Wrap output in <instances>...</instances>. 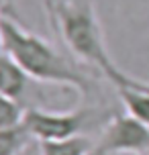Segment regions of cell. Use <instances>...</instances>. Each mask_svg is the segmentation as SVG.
I'll return each instance as SVG.
<instances>
[{
    "instance_id": "obj_5",
    "label": "cell",
    "mask_w": 149,
    "mask_h": 155,
    "mask_svg": "<svg viewBox=\"0 0 149 155\" xmlns=\"http://www.w3.org/2000/svg\"><path fill=\"white\" fill-rule=\"evenodd\" d=\"M51 88L49 84H41L33 80L27 71L12 61L8 55H0V94L16 100L27 108H43V90Z\"/></svg>"
},
{
    "instance_id": "obj_4",
    "label": "cell",
    "mask_w": 149,
    "mask_h": 155,
    "mask_svg": "<svg viewBox=\"0 0 149 155\" xmlns=\"http://www.w3.org/2000/svg\"><path fill=\"white\" fill-rule=\"evenodd\" d=\"M98 143L110 155L114 153H147L149 127L121 108L110 116L98 135Z\"/></svg>"
},
{
    "instance_id": "obj_6",
    "label": "cell",
    "mask_w": 149,
    "mask_h": 155,
    "mask_svg": "<svg viewBox=\"0 0 149 155\" xmlns=\"http://www.w3.org/2000/svg\"><path fill=\"white\" fill-rule=\"evenodd\" d=\"M112 88H114V94L118 98V106L125 110L127 114H131L133 118L141 120L143 124L149 127V92L147 90L133 84L129 80L127 71H123V76L117 80V84Z\"/></svg>"
},
{
    "instance_id": "obj_2",
    "label": "cell",
    "mask_w": 149,
    "mask_h": 155,
    "mask_svg": "<svg viewBox=\"0 0 149 155\" xmlns=\"http://www.w3.org/2000/svg\"><path fill=\"white\" fill-rule=\"evenodd\" d=\"M57 43L78 61L94 68L114 86L123 76L110 57L94 0H41Z\"/></svg>"
},
{
    "instance_id": "obj_15",
    "label": "cell",
    "mask_w": 149,
    "mask_h": 155,
    "mask_svg": "<svg viewBox=\"0 0 149 155\" xmlns=\"http://www.w3.org/2000/svg\"><path fill=\"white\" fill-rule=\"evenodd\" d=\"M114 155H143V153H114Z\"/></svg>"
},
{
    "instance_id": "obj_13",
    "label": "cell",
    "mask_w": 149,
    "mask_h": 155,
    "mask_svg": "<svg viewBox=\"0 0 149 155\" xmlns=\"http://www.w3.org/2000/svg\"><path fill=\"white\" fill-rule=\"evenodd\" d=\"M88 155H110V153H108V151H106V149H104V147H102L100 143H96V147L92 149V151H90V153H88Z\"/></svg>"
},
{
    "instance_id": "obj_3",
    "label": "cell",
    "mask_w": 149,
    "mask_h": 155,
    "mask_svg": "<svg viewBox=\"0 0 149 155\" xmlns=\"http://www.w3.org/2000/svg\"><path fill=\"white\" fill-rule=\"evenodd\" d=\"M118 108L112 104H82L76 108H27L23 127L35 141L68 139L92 135L98 139L102 127Z\"/></svg>"
},
{
    "instance_id": "obj_10",
    "label": "cell",
    "mask_w": 149,
    "mask_h": 155,
    "mask_svg": "<svg viewBox=\"0 0 149 155\" xmlns=\"http://www.w3.org/2000/svg\"><path fill=\"white\" fill-rule=\"evenodd\" d=\"M0 12L4 16L18 18V15H16V0H0Z\"/></svg>"
},
{
    "instance_id": "obj_11",
    "label": "cell",
    "mask_w": 149,
    "mask_h": 155,
    "mask_svg": "<svg viewBox=\"0 0 149 155\" xmlns=\"http://www.w3.org/2000/svg\"><path fill=\"white\" fill-rule=\"evenodd\" d=\"M18 155H41L39 143H37V141H31V143H29V145H27V147H25Z\"/></svg>"
},
{
    "instance_id": "obj_14",
    "label": "cell",
    "mask_w": 149,
    "mask_h": 155,
    "mask_svg": "<svg viewBox=\"0 0 149 155\" xmlns=\"http://www.w3.org/2000/svg\"><path fill=\"white\" fill-rule=\"evenodd\" d=\"M2 18H4V15L0 12V55L4 53V51H2Z\"/></svg>"
},
{
    "instance_id": "obj_12",
    "label": "cell",
    "mask_w": 149,
    "mask_h": 155,
    "mask_svg": "<svg viewBox=\"0 0 149 155\" xmlns=\"http://www.w3.org/2000/svg\"><path fill=\"white\" fill-rule=\"evenodd\" d=\"M129 80H131L133 84L141 86L143 90H147V92H149V80H139V78H133V76H129Z\"/></svg>"
},
{
    "instance_id": "obj_8",
    "label": "cell",
    "mask_w": 149,
    "mask_h": 155,
    "mask_svg": "<svg viewBox=\"0 0 149 155\" xmlns=\"http://www.w3.org/2000/svg\"><path fill=\"white\" fill-rule=\"evenodd\" d=\"M31 141L35 139L23 124L15 129H0V155H18Z\"/></svg>"
},
{
    "instance_id": "obj_7",
    "label": "cell",
    "mask_w": 149,
    "mask_h": 155,
    "mask_svg": "<svg viewBox=\"0 0 149 155\" xmlns=\"http://www.w3.org/2000/svg\"><path fill=\"white\" fill-rule=\"evenodd\" d=\"M41 155H88L96 147L98 139L92 135H76L68 139L55 141H37Z\"/></svg>"
},
{
    "instance_id": "obj_1",
    "label": "cell",
    "mask_w": 149,
    "mask_h": 155,
    "mask_svg": "<svg viewBox=\"0 0 149 155\" xmlns=\"http://www.w3.org/2000/svg\"><path fill=\"white\" fill-rule=\"evenodd\" d=\"M2 51L41 84L68 88L82 96L84 104H110L104 90L110 82L100 71L78 61L59 43L29 31L18 18H2Z\"/></svg>"
},
{
    "instance_id": "obj_9",
    "label": "cell",
    "mask_w": 149,
    "mask_h": 155,
    "mask_svg": "<svg viewBox=\"0 0 149 155\" xmlns=\"http://www.w3.org/2000/svg\"><path fill=\"white\" fill-rule=\"evenodd\" d=\"M25 118V106L16 100L0 94V129H15L21 127Z\"/></svg>"
},
{
    "instance_id": "obj_16",
    "label": "cell",
    "mask_w": 149,
    "mask_h": 155,
    "mask_svg": "<svg viewBox=\"0 0 149 155\" xmlns=\"http://www.w3.org/2000/svg\"><path fill=\"white\" fill-rule=\"evenodd\" d=\"M145 155H149V149H147V153H145Z\"/></svg>"
}]
</instances>
